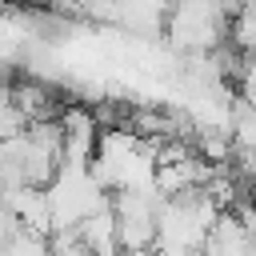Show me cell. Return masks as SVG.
I'll use <instances>...</instances> for the list:
<instances>
[{"label": "cell", "mask_w": 256, "mask_h": 256, "mask_svg": "<svg viewBox=\"0 0 256 256\" xmlns=\"http://www.w3.org/2000/svg\"><path fill=\"white\" fill-rule=\"evenodd\" d=\"M76 236H80V244L88 248V256H120V244H116V220H112L108 204L96 208L92 216H84V220L76 224Z\"/></svg>", "instance_id": "2"}, {"label": "cell", "mask_w": 256, "mask_h": 256, "mask_svg": "<svg viewBox=\"0 0 256 256\" xmlns=\"http://www.w3.org/2000/svg\"><path fill=\"white\" fill-rule=\"evenodd\" d=\"M8 104L24 116V124H32V120H52V112H56V100L44 92V84H16V88H8Z\"/></svg>", "instance_id": "3"}, {"label": "cell", "mask_w": 256, "mask_h": 256, "mask_svg": "<svg viewBox=\"0 0 256 256\" xmlns=\"http://www.w3.org/2000/svg\"><path fill=\"white\" fill-rule=\"evenodd\" d=\"M4 204H8V216L16 220L20 232H32V236H48V232H52L44 188H16V192H4Z\"/></svg>", "instance_id": "1"}]
</instances>
